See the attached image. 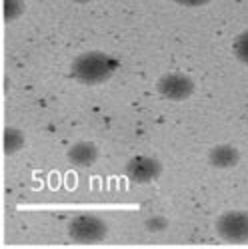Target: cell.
<instances>
[{
  "label": "cell",
  "instance_id": "obj_1",
  "mask_svg": "<svg viewBox=\"0 0 248 249\" xmlns=\"http://www.w3.org/2000/svg\"><path fill=\"white\" fill-rule=\"evenodd\" d=\"M118 60L104 50H88L78 54L70 64V76L82 86H100L116 74Z\"/></svg>",
  "mask_w": 248,
  "mask_h": 249
},
{
  "label": "cell",
  "instance_id": "obj_2",
  "mask_svg": "<svg viewBox=\"0 0 248 249\" xmlns=\"http://www.w3.org/2000/svg\"><path fill=\"white\" fill-rule=\"evenodd\" d=\"M68 237L80 245H94L108 235V223L98 213H78L68 221Z\"/></svg>",
  "mask_w": 248,
  "mask_h": 249
},
{
  "label": "cell",
  "instance_id": "obj_3",
  "mask_svg": "<svg viewBox=\"0 0 248 249\" xmlns=\"http://www.w3.org/2000/svg\"><path fill=\"white\" fill-rule=\"evenodd\" d=\"M216 235L226 243H246L248 241V212L228 210L216 217L214 221Z\"/></svg>",
  "mask_w": 248,
  "mask_h": 249
},
{
  "label": "cell",
  "instance_id": "obj_4",
  "mask_svg": "<svg viewBox=\"0 0 248 249\" xmlns=\"http://www.w3.org/2000/svg\"><path fill=\"white\" fill-rule=\"evenodd\" d=\"M156 92L168 102H184L196 92V84L184 72H168L156 80Z\"/></svg>",
  "mask_w": 248,
  "mask_h": 249
},
{
  "label": "cell",
  "instance_id": "obj_5",
  "mask_svg": "<svg viewBox=\"0 0 248 249\" xmlns=\"http://www.w3.org/2000/svg\"><path fill=\"white\" fill-rule=\"evenodd\" d=\"M164 172V165L158 158H152V156H134L126 161V168H124V174L126 178L134 183H152L156 181Z\"/></svg>",
  "mask_w": 248,
  "mask_h": 249
},
{
  "label": "cell",
  "instance_id": "obj_6",
  "mask_svg": "<svg viewBox=\"0 0 248 249\" xmlns=\"http://www.w3.org/2000/svg\"><path fill=\"white\" fill-rule=\"evenodd\" d=\"M66 158L76 168H92L100 158V148L92 140H80L68 148Z\"/></svg>",
  "mask_w": 248,
  "mask_h": 249
},
{
  "label": "cell",
  "instance_id": "obj_7",
  "mask_svg": "<svg viewBox=\"0 0 248 249\" xmlns=\"http://www.w3.org/2000/svg\"><path fill=\"white\" fill-rule=\"evenodd\" d=\"M240 150L232 143H218V146L210 148L208 156H206L214 170H232L240 163Z\"/></svg>",
  "mask_w": 248,
  "mask_h": 249
},
{
  "label": "cell",
  "instance_id": "obj_8",
  "mask_svg": "<svg viewBox=\"0 0 248 249\" xmlns=\"http://www.w3.org/2000/svg\"><path fill=\"white\" fill-rule=\"evenodd\" d=\"M26 146V136L20 128L6 126L2 134V152L4 156H14Z\"/></svg>",
  "mask_w": 248,
  "mask_h": 249
},
{
  "label": "cell",
  "instance_id": "obj_9",
  "mask_svg": "<svg viewBox=\"0 0 248 249\" xmlns=\"http://www.w3.org/2000/svg\"><path fill=\"white\" fill-rule=\"evenodd\" d=\"M2 10H4V22L10 24L24 14L26 2L24 0H2Z\"/></svg>",
  "mask_w": 248,
  "mask_h": 249
},
{
  "label": "cell",
  "instance_id": "obj_10",
  "mask_svg": "<svg viewBox=\"0 0 248 249\" xmlns=\"http://www.w3.org/2000/svg\"><path fill=\"white\" fill-rule=\"evenodd\" d=\"M232 52L240 64L248 66V30H242L232 40Z\"/></svg>",
  "mask_w": 248,
  "mask_h": 249
},
{
  "label": "cell",
  "instance_id": "obj_11",
  "mask_svg": "<svg viewBox=\"0 0 248 249\" xmlns=\"http://www.w3.org/2000/svg\"><path fill=\"white\" fill-rule=\"evenodd\" d=\"M144 230L148 233H162V231L168 230V219L160 213H152L144 219Z\"/></svg>",
  "mask_w": 248,
  "mask_h": 249
},
{
  "label": "cell",
  "instance_id": "obj_12",
  "mask_svg": "<svg viewBox=\"0 0 248 249\" xmlns=\"http://www.w3.org/2000/svg\"><path fill=\"white\" fill-rule=\"evenodd\" d=\"M176 4L184 6V8H198V6H206V4H210L212 0H174Z\"/></svg>",
  "mask_w": 248,
  "mask_h": 249
},
{
  "label": "cell",
  "instance_id": "obj_13",
  "mask_svg": "<svg viewBox=\"0 0 248 249\" xmlns=\"http://www.w3.org/2000/svg\"><path fill=\"white\" fill-rule=\"evenodd\" d=\"M72 2H76V4H90V2H94V0H72Z\"/></svg>",
  "mask_w": 248,
  "mask_h": 249
}]
</instances>
